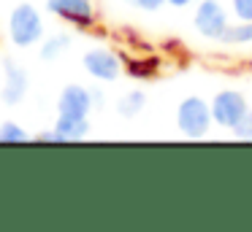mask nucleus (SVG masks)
Masks as SVG:
<instances>
[{
  "label": "nucleus",
  "mask_w": 252,
  "mask_h": 232,
  "mask_svg": "<svg viewBox=\"0 0 252 232\" xmlns=\"http://www.w3.org/2000/svg\"><path fill=\"white\" fill-rule=\"evenodd\" d=\"M8 38L14 46L22 49H30L44 41V16L33 3L19 0L14 5V11L8 14Z\"/></svg>",
  "instance_id": "nucleus-1"
},
{
  "label": "nucleus",
  "mask_w": 252,
  "mask_h": 232,
  "mask_svg": "<svg viewBox=\"0 0 252 232\" xmlns=\"http://www.w3.org/2000/svg\"><path fill=\"white\" fill-rule=\"evenodd\" d=\"M176 127H179V132L190 140L206 138L209 129L214 127L212 105H209L201 95H187L185 100L176 105Z\"/></svg>",
  "instance_id": "nucleus-2"
},
{
  "label": "nucleus",
  "mask_w": 252,
  "mask_h": 232,
  "mask_svg": "<svg viewBox=\"0 0 252 232\" xmlns=\"http://www.w3.org/2000/svg\"><path fill=\"white\" fill-rule=\"evenodd\" d=\"M228 8L220 0H198L195 14H192V27L201 38L209 41H222V32L228 30Z\"/></svg>",
  "instance_id": "nucleus-3"
},
{
  "label": "nucleus",
  "mask_w": 252,
  "mask_h": 232,
  "mask_svg": "<svg viewBox=\"0 0 252 232\" xmlns=\"http://www.w3.org/2000/svg\"><path fill=\"white\" fill-rule=\"evenodd\" d=\"M209 105H212L214 124L222 127V129H233V124L250 111V103H247V97L241 95L239 89H220L217 95L209 100Z\"/></svg>",
  "instance_id": "nucleus-4"
},
{
  "label": "nucleus",
  "mask_w": 252,
  "mask_h": 232,
  "mask_svg": "<svg viewBox=\"0 0 252 232\" xmlns=\"http://www.w3.org/2000/svg\"><path fill=\"white\" fill-rule=\"evenodd\" d=\"M46 11L79 30H90L98 22V11H95L93 0H46Z\"/></svg>",
  "instance_id": "nucleus-5"
},
{
  "label": "nucleus",
  "mask_w": 252,
  "mask_h": 232,
  "mask_svg": "<svg viewBox=\"0 0 252 232\" xmlns=\"http://www.w3.org/2000/svg\"><path fill=\"white\" fill-rule=\"evenodd\" d=\"M82 65L87 70V76H93L95 81H117L120 73L125 70L122 68V57L106 46H95L90 52H84Z\"/></svg>",
  "instance_id": "nucleus-6"
},
{
  "label": "nucleus",
  "mask_w": 252,
  "mask_h": 232,
  "mask_svg": "<svg viewBox=\"0 0 252 232\" xmlns=\"http://www.w3.org/2000/svg\"><path fill=\"white\" fill-rule=\"evenodd\" d=\"M3 76H6V84L0 86V100L6 105H19L30 89L28 70L14 59H3Z\"/></svg>",
  "instance_id": "nucleus-7"
},
{
  "label": "nucleus",
  "mask_w": 252,
  "mask_h": 232,
  "mask_svg": "<svg viewBox=\"0 0 252 232\" xmlns=\"http://www.w3.org/2000/svg\"><path fill=\"white\" fill-rule=\"evenodd\" d=\"M93 108V89L82 84H68L57 97V113L65 116H90Z\"/></svg>",
  "instance_id": "nucleus-8"
},
{
  "label": "nucleus",
  "mask_w": 252,
  "mask_h": 232,
  "mask_svg": "<svg viewBox=\"0 0 252 232\" xmlns=\"http://www.w3.org/2000/svg\"><path fill=\"white\" fill-rule=\"evenodd\" d=\"M55 132L60 135V143H76L90 135V116H65L57 113Z\"/></svg>",
  "instance_id": "nucleus-9"
},
{
  "label": "nucleus",
  "mask_w": 252,
  "mask_h": 232,
  "mask_svg": "<svg viewBox=\"0 0 252 232\" xmlns=\"http://www.w3.org/2000/svg\"><path fill=\"white\" fill-rule=\"evenodd\" d=\"M71 43H73V35H68V32H55V35L44 38L41 41V59L44 62H55V59H60L71 49Z\"/></svg>",
  "instance_id": "nucleus-10"
},
{
  "label": "nucleus",
  "mask_w": 252,
  "mask_h": 232,
  "mask_svg": "<svg viewBox=\"0 0 252 232\" xmlns=\"http://www.w3.org/2000/svg\"><path fill=\"white\" fill-rule=\"evenodd\" d=\"M122 68H125V73L133 76V78L147 81V78H152V76L160 70V59L158 57H133V59H125Z\"/></svg>",
  "instance_id": "nucleus-11"
},
{
  "label": "nucleus",
  "mask_w": 252,
  "mask_h": 232,
  "mask_svg": "<svg viewBox=\"0 0 252 232\" xmlns=\"http://www.w3.org/2000/svg\"><path fill=\"white\" fill-rule=\"evenodd\" d=\"M144 108H147V95H144L141 89H130V92H125V95L117 100V113L125 116V119L138 116Z\"/></svg>",
  "instance_id": "nucleus-12"
},
{
  "label": "nucleus",
  "mask_w": 252,
  "mask_h": 232,
  "mask_svg": "<svg viewBox=\"0 0 252 232\" xmlns=\"http://www.w3.org/2000/svg\"><path fill=\"white\" fill-rule=\"evenodd\" d=\"M222 43H233V46H247V43H252V22L236 19L233 25H228V30L222 32Z\"/></svg>",
  "instance_id": "nucleus-13"
},
{
  "label": "nucleus",
  "mask_w": 252,
  "mask_h": 232,
  "mask_svg": "<svg viewBox=\"0 0 252 232\" xmlns=\"http://www.w3.org/2000/svg\"><path fill=\"white\" fill-rule=\"evenodd\" d=\"M30 132L17 122H3L0 124V143H28Z\"/></svg>",
  "instance_id": "nucleus-14"
},
{
  "label": "nucleus",
  "mask_w": 252,
  "mask_h": 232,
  "mask_svg": "<svg viewBox=\"0 0 252 232\" xmlns=\"http://www.w3.org/2000/svg\"><path fill=\"white\" fill-rule=\"evenodd\" d=\"M230 132H233L239 140H252V108L233 124V129H230Z\"/></svg>",
  "instance_id": "nucleus-15"
},
{
  "label": "nucleus",
  "mask_w": 252,
  "mask_h": 232,
  "mask_svg": "<svg viewBox=\"0 0 252 232\" xmlns=\"http://www.w3.org/2000/svg\"><path fill=\"white\" fill-rule=\"evenodd\" d=\"M230 11H233L236 19L252 22V0H230Z\"/></svg>",
  "instance_id": "nucleus-16"
},
{
  "label": "nucleus",
  "mask_w": 252,
  "mask_h": 232,
  "mask_svg": "<svg viewBox=\"0 0 252 232\" xmlns=\"http://www.w3.org/2000/svg\"><path fill=\"white\" fill-rule=\"evenodd\" d=\"M125 3L136 5V8H141V11H160L165 5V0H125Z\"/></svg>",
  "instance_id": "nucleus-17"
},
{
  "label": "nucleus",
  "mask_w": 252,
  "mask_h": 232,
  "mask_svg": "<svg viewBox=\"0 0 252 232\" xmlns=\"http://www.w3.org/2000/svg\"><path fill=\"white\" fill-rule=\"evenodd\" d=\"M35 140H38V143H60V135L52 127V129H41V132L35 135Z\"/></svg>",
  "instance_id": "nucleus-18"
},
{
  "label": "nucleus",
  "mask_w": 252,
  "mask_h": 232,
  "mask_svg": "<svg viewBox=\"0 0 252 232\" xmlns=\"http://www.w3.org/2000/svg\"><path fill=\"white\" fill-rule=\"evenodd\" d=\"M90 89H93V105L95 108H103L106 105V95L98 89V86H90Z\"/></svg>",
  "instance_id": "nucleus-19"
},
{
  "label": "nucleus",
  "mask_w": 252,
  "mask_h": 232,
  "mask_svg": "<svg viewBox=\"0 0 252 232\" xmlns=\"http://www.w3.org/2000/svg\"><path fill=\"white\" fill-rule=\"evenodd\" d=\"M192 3H198V0H165V5H174V8H187Z\"/></svg>",
  "instance_id": "nucleus-20"
}]
</instances>
